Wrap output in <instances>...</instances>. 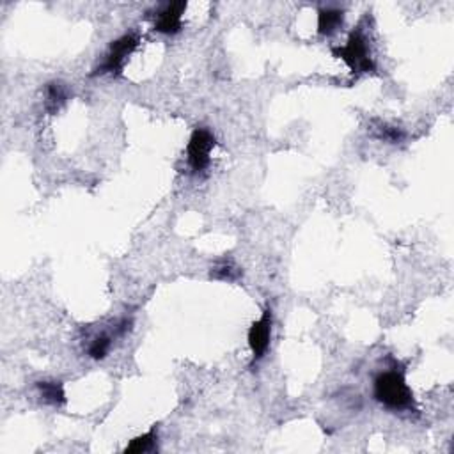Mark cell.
<instances>
[{"instance_id":"obj_9","label":"cell","mask_w":454,"mask_h":454,"mask_svg":"<svg viewBox=\"0 0 454 454\" xmlns=\"http://www.w3.org/2000/svg\"><path fill=\"white\" fill-rule=\"evenodd\" d=\"M45 93H46V110L50 114H56L68 100V89L63 82H50L46 83L45 87Z\"/></svg>"},{"instance_id":"obj_2","label":"cell","mask_w":454,"mask_h":454,"mask_svg":"<svg viewBox=\"0 0 454 454\" xmlns=\"http://www.w3.org/2000/svg\"><path fill=\"white\" fill-rule=\"evenodd\" d=\"M334 57L344 61L346 66L350 68L354 75H364L373 73L376 70L375 59L371 56V48H369L368 38L361 29L351 31L350 38L343 46H336L332 48Z\"/></svg>"},{"instance_id":"obj_5","label":"cell","mask_w":454,"mask_h":454,"mask_svg":"<svg viewBox=\"0 0 454 454\" xmlns=\"http://www.w3.org/2000/svg\"><path fill=\"white\" fill-rule=\"evenodd\" d=\"M272 339V309H264L261 318L249 329V346L252 351V364L267 355Z\"/></svg>"},{"instance_id":"obj_6","label":"cell","mask_w":454,"mask_h":454,"mask_svg":"<svg viewBox=\"0 0 454 454\" xmlns=\"http://www.w3.org/2000/svg\"><path fill=\"white\" fill-rule=\"evenodd\" d=\"M187 11V2H169L156 13L155 31L160 34L174 36L183 29V13Z\"/></svg>"},{"instance_id":"obj_1","label":"cell","mask_w":454,"mask_h":454,"mask_svg":"<svg viewBox=\"0 0 454 454\" xmlns=\"http://www.w3.org/2000/svg\"><path fill=\"white\" fill-rule=\"evenodd\" d=\"M373 396L392 412H416V399L401 369H387L373 381Z\"/></svg>"},{"instance_id":"obj_7","label":"cell","mask_w":454,"mask_h":454,"mask_svg":"<svg viewBox=\"0 0 454 454\" xmlns=\"http://www.w3.org/2000/svg\"><path fill=\"white\" fill-rule=\"evenodd\" d=\"M344 24V11L336 7H323L318 11V32L321 36H332Z\"/></svg>"},{"instance_id":"obj_4","label":"cell","mask_w":454,"mask_h":454,"mask_svg":"<svg viewBox=\"0 0 454 454\" xmlns=\"http://www.w3.org/2000/svg\"><path fill=\"white\" fill-rule=\"evenodd\" d=\"M215 137L212 132L205 128H197L192 133L187 146V158L192 172L201 174L212 163V151L215 148Z\"/></svg>"},{"instance_id":"obj_3","label":"cell","mask_w":454,"mask_h":454,"mask_svg":"<svg viewBox=\"0 0 454 454\" xmlns=\"http://www.w3.org/2000/svg\"><path fill=\"white\" fill-rule=\"evenodd\" d=\"M137 46H139V36L132 34V32H130V34L121 36V38L115 39V41H112L103 63H101L100 66L93 71V76L94 75H114V76L121 75L126 61H128V57L135 52Z\"/></svg>"},{"instance_id":"obj_11","label":"cell","mask_w":454,"mask_h":454,"mask_svg":"<svg viewBox=\"0 0 454 454\" xmlns=\"http://www.w3.org/2000/svg\"><path fill=\"white\" fill-rule=\"evenodd\" d=\"M114 339V332L100 334V336L94 337L89 343V346H87V355H89L91 358H94V361H103L108 355V351H110Z\"/></svg>"},{"instance_id":"obj_13","label":"cell","mask_w":454,"mask_h":454,"mask_svg":"<svg viewBox=\"0 0 454 454\" xmlns=\"http://www.w3.org/2000/svg\"><path fill=\"white\" fill-rule=\"evenodd\" d=\"M376 137L381 140H385V143L399 144L403 143V139H405V132H403L401 128H396V126L380 123L378 128H376Z\"/></svg>"},{"instance_id":"obj_12","label":"cell","mask_w":454,"mask_h":454,"mask_svg":"<svg viewBox=\"0 0 454 454\" xmlns=\"http://www.w3.org/2000/svg\"><path fill=\"white\" fill-rule=\"evenodd\" d=\"M242 270L234 264L232 259H220L217 261L212 267V272H210V277L217 279V281H227V282H234L242 277Z\"/></svg>"},{"instance_id":"obj_10","label":"cell","mask_w":454,"mask_h":454,"mask_svg":"<svg viewBox=\"0 0 454 454\" xmlns=\"http://www.w3.org/2000/svg\"><path fill=\"white\" fill-rule=\"evenodd\" d=\"M156 449H158V431H156V428H153V430L148 431V433L133 438V440L125 448V453L126 454L155 453Z\"/></svg>"},{"instance_id":"obj_8","label":"cell","mask_w":454,"mask_h":454,"mask_svg":"<svg viewBox=\"0 0 454 454\" xmlns=\"http://www.w3.org/2000/svg\"><path fill=\"white\" fill-rule=\"evenodd\" d=\"M39 396L45 403L53 406H61L66 403V394H64V387L61 381H38L36 383Z\"/></svg>"}]
</instances>
